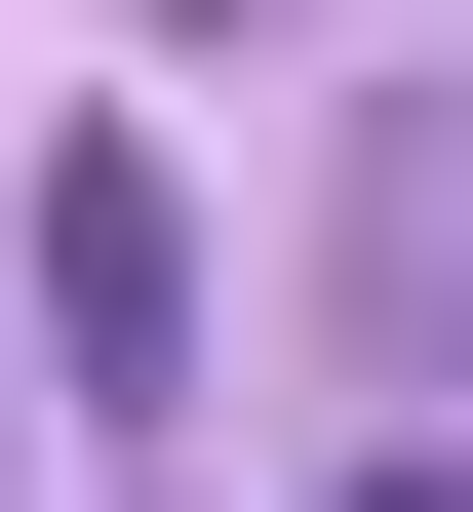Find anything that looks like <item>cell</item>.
I'll return each mask as SVG.
<instances>
[{"label":"cell","mask_w":473,"mask_h":512,"mask_svg":"<svg viewBox=\"0 0 473 512\" xmlns=\"http://www.w3.org/2000/svg\"><path fill=\"white\" fill-rule=\"evenodd\" d=\"M40 355H79V394L198 355V197H158V158H79V197H40Z\"/></svg>","instance_id":"1"}]
</instances>
